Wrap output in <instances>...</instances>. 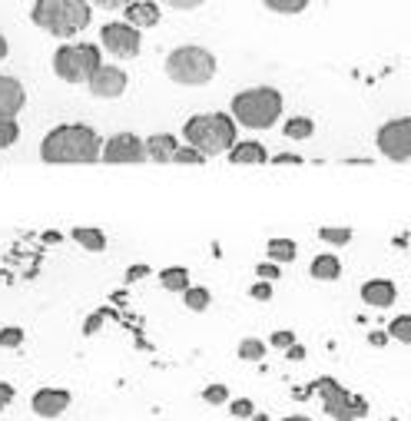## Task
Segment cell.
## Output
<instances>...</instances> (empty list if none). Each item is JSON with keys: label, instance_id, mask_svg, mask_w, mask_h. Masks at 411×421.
<instances>
[{"label": "cell", "instance_id": "cell-1", "mask_svg": "<svg viewBox=\"0 0 411 421\" xmlns=\"http://www.w3.org/2000/svg\"><path fill=\"white\" fill-rule=\"evenodd\" d=\"M103 140L93 126L86 123H63L53 126L40 140V160L50 166H80V163H100Z\"/></svg>", "mask_w": 411, "mask_h": 421}, {"label": "cell", "instance_id": "cell-2", "mask_svg": "<svg viewBox=\"0 0 411 421\" xmlns=\"http://www.w3.org/2000/svg\"><path fill=\"white\" fill-rule=\"evenodd\" d=\"M30 20L43 33H50V37L70 40V37H77L80 30L90 27L93 4L90 0H33Z\"/></svg>", "mask_w": 411, "mask_h": 421}, {"label": "cell", "instance_id": "cell-3", "mask_svg": "<svg viewBox=\"0 0 411 421\" xmlns=\"http://www.w3.org/2000/svg\"><path fill=\"white\" fill-rule=\"evenodd\" d=\"M182 136L202 156H219L229 153L232 146L239 143V126H236V120L229 113H199L186 120Z\"/></svg>", "mask_w": 411, "mask_h": 421}, {"label": "cell", "instance_id": "cell-4", "mask_svg": "<svg viewBox=\"0 0 411 421\" xmlns=\"http://www.w3.org/2000/svg\"><path fill=\"white\" fill-rule=\"evenodd\" d=\"M229 116L236 120V126H246V130H272L276 120L282 116V93L276 86L242 90V93L232 96Z\"/></svg>", "mask_w": 411, "mask_h": 421}, {"label": "cell", "instance_id": "cell-5", "mask_svg": "<svg viewBox=\"0 0 411 421\" xmlns=\"http://www.w3.org/2000/svg\"><path fill=\"white\" fill-rule=\"evenodd\" d=\"M166 77L180 86H206L216 77V57L206 47L186 43L166 57Z\"/></svg>", "mask_w": 411, "mask_h": 421}, {"label": "cell", "instance_id": "cell-6", "mask_svg": "<svg viewBox=\"0 0 411 421\" xmlns=\"http://www.w3.org/2000/svg\"><path fill=\"white\" fill-rule=\"evenodd\" d=\"M103 67V53L93 43H67L53 53V73L67 83H86Z\"/></svg>", "mask_w": 411, "mask_h": 421}, {"label": "cell", "instance_id": "cell-7", "mask_svg": "<svg viewBox=\"0 0 411 421\" xmlns=\"http://www.w3.org/2000/svg\"><path fill=\"white\" fill-rule=\"evenodd\" d=\"M375 143H378L382 156H388V160H395V163L411 160V116H395V120L382 123L378 126Z\"/></svg>", "mask_w": 411, "mask_h": 421}, {"label": "cell", "instance_id": "cell-8", "mask_svg": "<svg viewBox=\"0 0 411 421\" xmlns=\"http://www.w3.org/2000/svg\"><path fill=\"white\" fill-rule=\"evenodd\" d=\"M100 163L110 166H130V163H146V146L136 133H113L100 150Z\"/></svg>", "mask_w": 411, "mask_h": 421}, {"label": "cell", "instance_id": "cell-9", "mask_svg": "<svg viewBox=\"0 0 411 421\" xmlns=\"http://www.w3.org/2000/svg\"><path fill=\"white\" fill-rule=\"evenodd\" d=\"M100 43H103V50L113 53V57L133 60V57H140L143 37H140V30L130 27V24H106V27H100Z\"/></svg>", "mask_w": 411, "mask_h": 421}, {"label": "cell", "instance_id": "cell-10", "mask_svg": "<svg viewBox=\"0 0 411 421\" xmlns=\"http://www.w3.org/2000/svg\"><path fill=\"white\" fill-rule=\"evenodd\" d=\"M318 398H322V408H326L328 418L335 421H355L352 412V392H345L335 378H322L318 382Z\"/></svg>", "mask_w": 411, "mask_h": 421}, {"label": "cell", "instance_id": "cell-11", "mask_svg": "<svg viewBox=\"0 0 411 421\" xmlns=\"http://www.w3.org/2000/svg\"><path fill=\"white\" fill-rule=\"evenodd\" d=\"M126 80H130L126 70L113 67V63H103L93 77L86 80V86H90V93L100 96V100H116V96L126 93Z\"/></svg>", "mask_w": 411, "mask_h": 421}, {"label": "cell", "instance_id": "cell-12", "mask_svg": "<svg viewBox=\"0 0 411 421\" xmlns=\"http://www.w3.org/2000/svg\"><path fill=\"white\" fill-rule=\"evenodd\" d=\"M70 408V392L67 388H37L30 395V412L37 418H60Z\"/></svg>", "mask_w": 411, "mask_h": 421}, {"label": "cell", "instance_id": "cell-13", "mask_svg": "<svg viewBox=\"0 0 411 421\" xmlns=\"http://www.w3.org/2000/svg\"><path fill=\"white\" fill-rule=\"evenodd\" d=\"M27 103V90L24 83L7 73H0V120H17V113Z\"/></svg>", "mask_w": 411, "mask_h": 421}, {"label": "cell", "instance_id": "cell-14", "mask_svg": "<svg viewBox=\"0 0 411 421\" xmlns=\"http://www.w3.org/2000/svg\"><path fill=\"white\" fill-rule=\"evenodd\" d=\"M398 298V286L392 279H368L362 286V302L372 308H392Z\"/></svg>", "mask_w": 411, "mask_h": 421}, {"label": "cell", "instance_id": "cell-15", "mask_svg": "<svg viewBox=\"0 0 411 421\" xmlns=\"http://www.w3.org/2000/svg\"><path fill=\"white\" fill-rule=\"evenodd\" d=\"M123 10H126V24L136 30H146V27L160 24V4H153V0H130Z\"/></svg>", "mask_w": 411, "mask_h": 421}, {"label": "cell", "instance_id": "cell-16", "mask_svg": "<svg viewBox=\"0 0 411 421\" xmlns=\"http://www.w3.org/2000/svg\"><path fill=\"white\" fill-rule=\"evenodd\" d=\"M143 146H146V160L150 163H172V153L180 150L172 133H153L150 140H143Z\"/></svg>", "mask_w": 411, "mask_h": 421}, {"label": "cell", "instance_id": "cell-17", "mask_svg": "<svg viewBox=\"0 0 411 421\" xmlns=\"http://www.w3.org/2000/svg\"><path fill=\"white\" fill-rule=\"evenodd\" d=\"M229 163L236 166H262L269 163V153L262 143H252V140H246V143H236L229 150Z\"/></svg>", "mask_w": 411, "mask_h": 421}, {"label": "cell", "instance_id": "cell-18", "mask_svg": "<svg viewBox=\"0 0 411 421\" xmlns=\"http://www.w3.org/2000/svg\"><path fill=\"white\" fill-rule=\"evenodd\" d=\"M338 276H342V262H338V256H316L312 259V279H318V282H335Z\"/></svg>", "mask_w": 411, "mask_h": 421}, {"label": "cell", "instance_id": "cell-19", "mask_svg": "<svg viewBox=\"0 0 411 421\" xmlns=\"http://www.w3.org/2000/svg\"><path fill=\"white\" fill-rule=\"evenodd\" d=\"M160 282H163L166 292H186L189 289V269L186 266H166L160 272Z\"/></svg>", "mask_w": 411, "mask_h": 421}, {"label": "cell", "instance_id": "cell-20", "mask_svg": "<svg viewBox=\"0 0 411 421\" xmlns=\"http://www.w3.org/2000/svg\"><path fill=\"white\" fill-rule=\"evenodd\" d=\"M77 246H83L86 252H103L106 249V236L100 229H86V226H77V229L70 232Z\"/></svg>", "mask_w": 411, "mask_h": 421}, {"label": "cell", "instance_id": "cell-21", "mask_svg": "<svg viewBox=\"0 0 411 421\" xmlns=\"http://www.w3.org/2000/svg\"><path fill=\"white\" fill-rule=\"evenodd\" d=\"M296 256H298L296 239H269V259H272L276 266H286V262H292Z\"/></svg>", "mask_w": 411, "mask_h": 421}, {"label": "cell", "instance_id": "cell-22", "mask_svg": "<svg viewBox=\"0 0 411 421\" xmlns=\"http://www.w3.org/2000/svg\"><path fill=\"white\" fill-rule=\"evenodd\" d=\"M182 302H186V308H192V312H206V308L212 306V296H209V289L189 286L182 292Z\"/></svg>", "mask_w": 411, "mask_h": 421}, {"label": "cell", "instance_id": "cell-23", "mask_svg": "<svg viewBox=\"0 0 411 421\" xmlns=\"http://www.w3.org/2000/svg\"><path fill=\"white\" fill-rule=\"evenodd\" d=\"M236 352H239L242 362H262V358H266V352H269V345L262 342V338H242Z\"/></svg>", "mask_w": 411, "mask_h": 421}, {"label": "cell", "instance_id": "cell-24", "mask_svg": "<svg viewBox=\"0 0 411 421\" xmlns=\"http://www.w3.org/2000/svg\"><path fill=\"white\" fill-rule=\"evenodd\" d=\"M316 133V123H312V120H308V116H292V120H288L286 123V136L288 140H308V136Z\"/></svg>", "mask_w": 411, "mask_h": 421}, {"label": "cell", "instance_id": "cell-25", "mask_svg": "<svg viewBox=\"0 0 411 421\" xmlns=\"http://www.w3.org/2000/svg\"><path fill=\"white\" fill-rule=\"evenodd\" d=\"M388 338H395V342H402V345H411V316H395L392 322H388Z\"/></svg>", "mask_w": 411, "mask_h": 421}, {"label": "cell", "instance_id": "cell-26", "mask_svg": "<svg viewBox=\"0 0 411 421\" xmlns=\"http://www.w3.org/2000/svg\"><path fill=\"white\" fill-rule=\"evenodd\" d=\"M318 239H326L328 246H348L352 242V229H345V226H326V229L318 232Z\"/></svg>", "mask_w": 411, "mask_h": 421}, {"label": "cell", "instance_id": "cell-27", "mask_svg": "<svg viewBox=\"0 0 411 421\" xmlns=\"http://www.w3.org/2000/svg\"><path fill=\"white\" fill-rule=\"evenodd\" d=\"M262 4L276 14H302L308 7V0H262Z\"/></svg>", "mask_w": 411, "mask_h": 421}, {"label": "cell", "instance_id": "cell-28", "mask_svg": "<svg viewBox=\"0 0 411 421\" xmlns=\"http://www.w3.org/2000/svg\"><path fill=\"white\" fill-rule=\"evenodd\" d=\"M17 140H20L17 120H0V150H10Z\"/></svg>", "mask_w": 411, "mask_h": 421}, {"label": "cell", "instance_id": "cell-29", "mask_svg": "<svg viewBox=\"0 0 411 421\" xmlns=\"http://www.w3.org/2000/svg\"><path fill=\"white\" fill-rule=\"evenodd\" d=\"M172 163H182V166H202L206 163V156L199 150H192V146H180L176 153H172Z\"/></svg>", "mask_w": 411, "mask_h": 421}, {"label": "cell", "instance_id": "cell-30", "mask_svg": "<svg viewBox=\"0 0 411 421\" xmlns=\"http://www.w3.org/2000/svg\"><path fill=\"white\" fill-rule=\"evenodd\" d=\"M202 402L212 405V408H219V405L229 402V388H226V385H209V388H202Z\"/></svg>", "mask_w": 411, "mask_h": 421}, {"label": "cell", "instance_id": "cell-31", "mask_svg": "<svg viewBox=\"0 0 411 421\" xmlns=\"http://www.w3.org/2000/svg\"><path fill=\"white\" fill-rule=\"evenodd\" d=\"M229 415L239 421H249L252 415H256V405H252V398H232L229 402Z\"/></svg>", "mask_w": 411, "mask_h": 421}, {"label": "cell", "instance_id": "cell-32", "mask_svg": "<svg viewBox=\"0 0 411 421\" xmlns=\"http://www.w3.org/2000/svg\"><path fill=\"white\" fill-rule=\"evenodd\" d=\"M20 345H24V328H0V348H20Z\"/></svg>", "mask_w": 411, "mask_h": 421}, {"label": "cell", "instance_id": "cell-33", "mask_svg": "<svg viewBox=\"0 0 411 421\" xmlns=\"http://www.w3.org/2000/svg\"><path fill=\"white\" fill-rule=\"evenodd\" d=\"M249 296L256 298V302H269V298H272V282H266V279H259L256 286L249 289Z\"/></svg>", "mask_w": 411, "mask_h": 421}, {"label": "cell", "instance_id": "cell-34", "mask_svg": "<svg viewBox=\"0 0 411 421\" xmlns=\"http://www.w3.org/2000/svg\"><path fill=\"white\" fill-rule=\"evenodd\" d=\"M256 272H259V279H266V282H276V279L282 276V269H279L276 262H259Z\"/></svg>", "mask_w": 411, "mask_h": 421}, {"label": "cell", "instance_id": "cell-35", "mask_svg": "<svg viewBox=\"0 0 411 421\" xmlns=\"http://www.w3.org/2000/svg\"><path fill=\"white\" fill-rule=\"evenodd\" d=\"M292 342H296V336H292L288 328H282V332H272V338H269V345H272V348H288Z\"/></svg>", "mask_w": 411, "mask_h": 421}, {"label": "cell", "instance_id": "cell-36", "mask_svg": "<svg viewBox=\"0 0 411 421\" xmlns=\"http://www.w3.org/2000/svg\"><path fill=\"white\" fill-rule=\"evenodd\" d=\"M14 395H17V392H14V385H10V382H0V412H7V408H10Z\"/></svg>", "mask_w": 411, "mask_h": 421}, {"label": "cell", "instance_id": "cell-37", "mask_svg": "<svg viewBox=\"0 0 411 421\" xmlns=\"http://www.w3.org/2000/svg\"><path fill=\"white\" fill-rule=\"evenodd\" d=\"M272 163L276 166H302V156L298 153H276L272 156Z\"/></svg>", "mask_w": 411, "mask_h": 421}, {"label": "cell", "instance_id": "cell-38", "mask_svg": "<svg viewBox=\"0 0 411 421\" xmlns=\"http://www.w3.org/2000/svg\"><path fill=\"white\" fill-rule=\"evenodd\" d=\"M206 0H166V7L172 10H199Z\"/></svg>", "mask_w": 411, "mask_h": 421}, {"label": "cell", "instance_id": "cell-39", "mask_svg": "<svg viewBox=\"0 0 411 421\" xmlns=\"http://www.w3.org/2000/svg\"><path fill=\"white\" fill-rule=\"evenodd\" d=\"M103 328V312H96V316H90V322H83V336H96Z\"/></svg>", "mask_w": 411, "mask_h": 421}, {"label": "cell", "instance_id": "cell-40", "mask_svg": "<svg viewBox=\"0 0 411 421\" xmlns=\"http://www.w3.org/2000/svg\"><path fill=\"white\" fill-rule=\"evenodd\" d=\"M286 355H288V362H302V358H306V345L292 342V345L286 348Z\"/></svg>", "mask_w": 411, "mask_h": 421}, {"label": "cell", "instance_id": "cell-41", "mask_svg": "<svg viewBox=\"0 0 411 421\" xmlns=\"http://www.w3.org/2000/svg\"><path fill=\"white\" fill-rule=\"evenodd\" d=\"M146 276H150V266L140 262V266H133L130 272H126V282H136V279H146Z\"/></svg>", "mask_w": 411, "mask_h": 421}, {"label": "cell", "instance_id": "cell-42", "mask_svg": "<svg viewBox=\"0 0 411 421\" xmlns=\"http://www.w3.org/2000/svg\"><path fill=\"white\" fill-rule=\"evenodd\" d=\"M352 412H355V418H365V415H368V402L358 398V395H352Z\"/></svg>", "mask_w": 411, "mask_h": 421}, {"label": "cell", "instance_id": "cell-43", "mask_svg": "<svg viewBox=\"0 0 411 421\" xmlns=\"http://www.w3.org/2000/svg\"><path fill=\"white\" fill-rule=\"evenodd\" d=\"M96 7H103V10H123L130 0H93Z\"/></svg>", "mask_w": 411, "mask_h": 421}, {"label": "cell", "instance_id": "cell-44", "mask_svg": "<svg viewBox=\"0 0 411 421\" xmlns=\"http://www.w3.org/2000/svg\"><path fill=\"white\" fill-rule=\"evenodd\" d=\"M368 345H375V348H385V345H388V332H372V336H368Z\"/></svg>", "mask_w": 411, "mask_h": 421}, {"label": "cell", "instance_id": "cell-45", "mask_svg": "<svg viewBox=\"0 0 411 421\" xmlns=\"http://www.w3.org/2000/svg\"><path fill=\"white\" fill-rule=\"evenodd\" d=\"M7 53H10V43H7V37L0 33V60H7Z\"/></svg>", "mask_w": 411, "mask_h": 421}, {"label": "cell", "instance_id": "cell-46", "mask_svg": "<svg viewBox=\"0 0 411 421\" xmlns=\"http://www.w3.org/2000/svg\"><path fill=\"white\" fill-rule=\"evenodd\" d=\"M282 421H312L308 415H288V418H282Z\"/></svg>", "mask_w": 411, "mask_h": 421}]
</instances>
